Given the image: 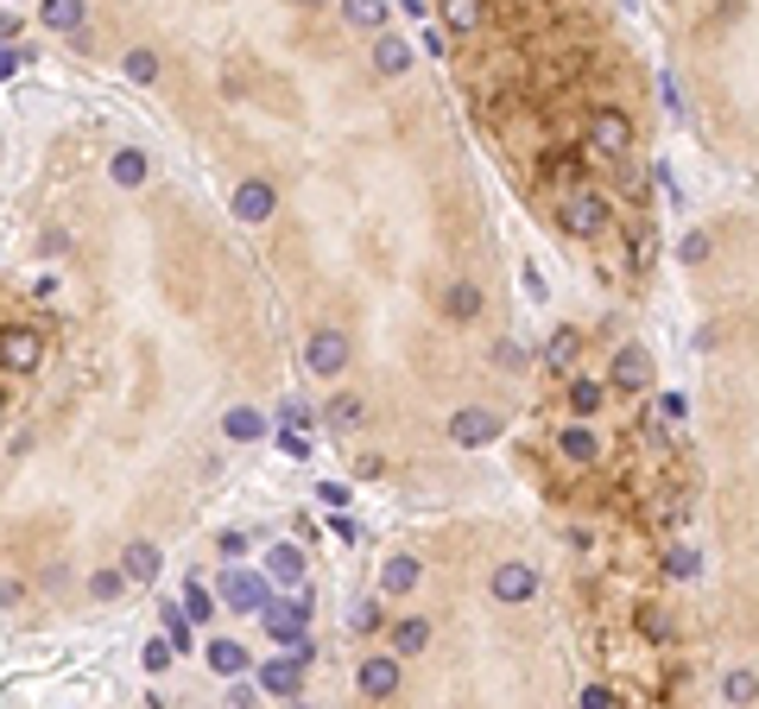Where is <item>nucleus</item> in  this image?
Masks as SVG:
<instances>
[{"instance_id": "nucleus-17", "label": "nucleus", "mask_w": 759, "mask_h": 709, "mask_svg": "<svg viewBox=\"0 0 759 709\" xmlns=\"http://www.w3.org/2000/svg\"><path fill=\"white\" fill-rule=\"evenodd\" d=\"M563 405H570V418H595V412L607 405V380L570 374V386H563Z\"/></svg>"}, {"instance_id": "nucleus-4", "label": "nucleus", "mask_w": 759, "mask_h": 709, "mask_svg": "<svg viewBox=\"0 0 759 709\" xmlns=\"http://www.w3.org/2000/svg\"><path fill=\"white\" fill-rule=\"evenodd\" d=\"M582 127H588V146L602 152V159H627L632 152V114H620V108H607L602 101V108H588V121Z\"/></svg>"}, {"instance_id": "nucleus-21", "label": "nucleus", "mask_w": 759, "mask_h": 709, "mask_svg": "<svg viewBox=\"0 0 759 709\" xmlns=\"http://www.w3.org/2000/svg\"><path fill=\"white\" fill-rule=\"evenodd\" d=\"M38 20H45L51 32H82V20H89V0H38Z\"/></svg>"}, {"instance_id": "nucleus-43", "label": "nucleus", "mask_w": 759, "mask_h": 709, "mask_svg": "<svg viewBox=\"0 0 759 709\" xmlns=\"http://www.w3.org/2000/svg\"><path fill=\"white\" fill-rule=\"evenodd\" d=\"M317 501H323L329 513H342V506H349V481H323V488H317Z\"/></svg>"}, {"instance_id": "nucleus-44", "label": "nucleus", "mask_w": 759, "mask_h": 709, "mask_svg": "<svg viewBox=\"0 0 759 709\" xmlns=\"http://www.w3.org/2000/svg\"><path fill=\"white\" fill-rule=\"evenodd\" d=\"M418 45H425L430 57H443V51H450V32H443V25H425V39H418Z\"/></svg>"}, {"instance_id": "nucleus-19", "label": "nucleus", "mask_w": 759, "mask_h": 709, "mask_svg": "<svg viewBox=\"0 0 759 709\" xmlns=\"http://www.w3.org/2000/svg\"><path fill=\"white\" fill-rule=\"evenodd\" d=\"M202 658H209L216 678H248V646H241V640H209Z\"/></svg>"}, {"instance_id": "nucleus-42", "label": "nucleus", "mask_w": 759, "mask_h": 709, "mask_svg": "<svg viewBox=\"0 0 759 709\" xmlns=\"http://www.w3.org/2000/svg\"><path fill=\"white\" fill-rule=\"evenodd\" d=\"M310 418H317V412H310L304 400H285V405H278V425H298V430H310Z\"/></svg>"}, {"instance_id": "nucleus-49", "label": "nucleus", "mask_w": 759, "mask_h": 709, "mask_svg": "<svg viewBox=\"0 0 759 709\" xmlns=\"http://www.w3.org/2000/svg\"><path fill=\"white\" fill-rule=\"evenodd\" d=\"M0 412H7V386H0Z\"/></svg>"}, {"instance_id": "nucleus-41", "label": "nucleus", "mask_w": 759, "mask_h": 709, "mask_svg": "<svg viewBox=\"0 0 759 709\" xmlns=\"http://www.w3.org/2000/svg\"><path fill=\"white\" fill-rule=\"evenodd\" d=\"M216 552H222V564H241V557H248V532H222Z\"/></svg>"}, {"instance_id": "nucleus-28", "label": "nucleus", "mask_w": 759, "mask_h": 709, "mask_svg": "<svg viewBox=\"0 0 759 709\" xmlns=\"http://www.w3.org/2000/svg\"><path fill=\"white\" fill-rule=\"evenodd\" d=\"M576 354H582V336H576V329H557L551 349H544V361H551L557 374H570V368H576Z\"/></svg>"}, {"instance_id": "nucleus-37", "label": "nucleus", "mask_w": 759, "mask_h": 709, "mask_svg": "<svg viewBox=\"0 0 759 709\" xmlns=\"http://www.w3.org/2000/svg\"><path fill=\"white\" fill-rule=\"evenodd\" d=\"M127 76H133V83H152V76H158V51L133 45V51H127Z\"/></svg>"}, {"instance_id": "nucleus-48", "label": "nucleus", "mask_w": 759, "mask_h": 709, "mask_svg": "<svg viewBox=\"0 0 759 709\" xmlns=\"http://www.w3.org/2000/svg\"><path fill=\"white\" fill-rule=\"evenodd\" d=\"M298 7H329V0H298Z\"/></svg>"}, {"instance_id": "nucleus-31", "label": "nucleus", "mask_w": 759, "mask_h": 709, "mask_svg": "<svg viewBox=\"0 0 759 709\" xmlns=\"http://www.w3.org/2000/svg\"><path fill=\"white\" fill-rule=\"evenodd\" d=\"M216 596H209V589H202V582H190V596H184V614H190V628H209V621H216Z\"/></svg>"}, {"instance_id": "nucleus-46", "label": "nucleus", "mask_w": 759, "mask_h": 709, "mask_svg": "<svg viewBox=\"0 0 759 709\" xmlns=\"http://www.w3.org/2000/svg\"><path fill=\"white\" fill-rule=\"evenodd\" d=\"M501 368H526V354H519V342H501V354H494Z\"/></svg>"}, {"instance_id": "nucleus-20", "label": "nucleus", "mask_w": 759, "mask_h": 709, "mask_svg": "<svg viewBox=\"0 0 759 709\" xmlns=\"http://www.w3.org/2000/svg\"><path fill=\"white\" fill-rule=\"evenodd\" d=\"M266 582L298 589V582H304V552H298V545H273V552H266Z\"/></svg>"}, {"instance_id": "nucleus-26", "label": "nucleus", "mask_w": 759, "mask_h": 709, "mask_svg": "<svg viewBox=\"0 0 759 709\" xmlns=\"http://www.w3.org/2000/svg\"><path fill=\"white\" fill-rule=\"evenodd\" d=\"M323 418H329V430H354L361 418H367V405H361V393H336Z\"/></svg>"}, {"instance_id": "nucleus-18", "label": "nucleus", "mask_w": 759, "mask_h": 709, "mask_svg": "<svg viewBox=\"0 0 759 709\" xmlns=\"http://www.w3.org/2000/svg\"><path fill=\"white\" fill-rule=\"evenodd\" d=\"M405 70H411V45H405V39H393V32H374V76L399 83Z\"/></svg>"}, {"instance_id": "nucleus-34", "label": "nucleus", "mask_w": 759, "mask_h": 709, "mask_svg": "<svg viewBox=\"0 0 759 709\" xmlns=\"http://www.w3.org/2000/svg\"><path fill=\"white\" fill-rule=\"evenodd\" d=\"M722 697H728V703H754L759 678H754V672H728V678H722Z\"/></svg>"}, {"instance_id": "nucleus-10", "label": "nucleus", "mask_w": 759, "mask_h": 709, "mask_svg": "<svg viewBox=\"0 0 759 709\" xmlns=\"http://www.w3.org/2000/svg\"><path fill=\"white\" fill-rule=\"evenodd\" d=\"M487 589H494V602H501V608H526L531 596H538V570H531V564H519V557H506Z\"/></svg>"}, {"instance_id": "nucleus-25", "label": "nucleus", "mask_w": 759, "mask_h": 709, "mask_svg": "<svg viewBox=\"0 0 759 709\" xmlns=\"http://www.w3.org/2000/svg\"><path fill=\"white\" fill-rule=\"evenodd\" d=\"M222 437H234V444H253V437H266V418L253 412V405H234L222 418Z\"/></svg>"}, {"instance_id": "nucleus-7", "label": "nucleus", "mask_w": 759, "mask_h": 709, "mask_svg": "<svg viewBox=\"0 0 759 709\" xmlns=\"http://www.w3.org/2000/svg\"><path fill=\"white\" fill-rule=\"evenodd\" d=\"M354 684H361V697H374V703L399 697V684H405L399 653H393V646H386V653H367V658H361V672H354Z\"/></svg>"}, {"instance_id": "nucleus-14", "label": "nucleus", "mask_w": 759, "mask_h": 709, "mask_svg": "<svg viewBox=\"0 0 759 709\" xmlns=\"http://www.w3.org/2000/svg\"><path fill=\"white\" fill-rule=\"evenodd\" d=\"M234 216H241V222H273L278 216V190L266 184V177H248V184L234 190Z\"/></svg>"}, {"instance_id": "nucleus-23", "label": "nucleus", "mask_w": 759, "mask_h": 709, "mask_svg": "<svg viewBox=\"0 0 759 709\" xmlns=\"http://www.w3.org/2000/svg\"><path fill=\"white\" fill-rule=\"evenodd\" d=\"M481 285H469V279H462V285H450V292H443V317H450V324H475L481 317Z\"/></svg>"}, {"instance_id": "nucleus-3", "label": "nucleus", "mask_w": 759, "mask_h": 709, "mask_svg": "<svg viewBox=\"0 0 759 709\" xmlns=\"http://www.w3.org/2000/svg\"><path fill=\"white\" fill-rule=\"evenodd\" d=\"M607 393H620V400H639V393H652V349H639V342H620V349H614V368H607Z\"/></svg>"}, {"instance_id": "nucleus-8", "label": "nucleus", "mask_w": 759, "mask_h": 709, "mask_svg": "<svg viewBox=\"0 0 759 709\" xmlns=\"http://www.w3.org/2000/svg\"><path fill=\"white\" fill-rule=\"evenodd\" d=\"M304 672H310V665H304L298 653H285V658H266V665L253 672V684H260L266 697H285V703H298V697H304Z\"/></svg>"}, {"instance_id": "nucleus-16", "label": "nucleus", "mask_w": 759, "mask_h": 709, "mask_svg": "<svg viewBox=\"0 0 759 709\" xmlns=\"http://www.w3.org/2000/svg\"><path fill=\"white\" fill-rule=\"evenodd\" d=\"M158 570H165V552H158L152 538H133V545H127V557H121V577L146 589V582H158Z\"/></svg>"}, {"instance_id": "nucleus-1", "label": "nucleus", "mask_w": 759, "mask_h": 709, "mask_svg": "<svg viewBox=\"0 0 759 709\" xmlns=\"http://www.w3.org/2000/svg\"><path fill=\"white\" fill-rule=\"evenodd\" d=\"M607 222H614V209H607V197L595 184H570V190L557 197V228H563L570 241H595V234H607Z\"/></svg>"}, {"instance_id": "nucleus-24", "label": "nucleus", "mask_w": 759, "mask_h": 709, "mask_svg": "<svg viewBox=\"0 0 759 709\" xmlns=\"http://www.w3.org/2000/svg\"><path fill=\"white\" fill-rule=\"evenodd\" d=\"M425 646H430V621H425V614H405L399 628H393V653H399V658H418Z\"/></svg>"}, {"instance_id": "nucleus-6", "label": "nucleus", "mask_w": 759, "mask_h": 709, "mask_svg": "<svg viewBox=\"0 0 759 709\" xmlns=\"http://www.w3.org/2000/svg\"><path fill=\"white\" fill-rule=\"evenodd\" d=\"M216 602H228L234 614H260V608L273 602V582H266V570L253 577V570H234V564H228V570H222V589H216Z\"/></svg>"}, {"instance_id": "nucleus-45", "label": "nucleus", "mask_w": 759, "mask_h": 709, "mask_svg": "<svg viewBox=\"0 0 759 709\" xmlns=\"http://www.w3.org/2000/svg\"><path fill=\"white\" fill-rule=\"evenodd\" d=\"M25 57H32L25 45H0V76H13V70L25 64Z\"/></svg>"}, {"instance_id": "nucleus-32", "label": "nucleus", "mask_w": 759, "mask_h": 709, "mask_svg": "<svg viewBox=\"0 0 759 709\" xmlns=\"http://www.w3.org/2000/svg\"><path fill=\"white\" fill-rule=\"evenodd\" d=\"M158 614H165V640H172V653H190V614H177V602H165Z\"/></svg>"}, {"instance_id": "nucleus-39", "label": "nucleus", "mask_w": 759, "mask_h": 709, "mask_svg": "<svg viewBox=\"0 0 759 709\" xmlns=\"http://www.w3.org/2000/svg\"><path fill=\"white\" fill-rule=\"evenodd\" d=\"M278 450L292 456V462H304V456H310V430H298V425H278Z\"/></svg>"}, {"instance_id": "nucleus-9", "label": "nucleus", "mask_w": 759, "mask_h": 709, "mask_svg": "<svg viewBox=\"0 0 759 709\" xmlns=\"http://www.w3.org/2000/svg\"><path fill=\"white\" fill-rule=\"evenodd\" d=\"M304 368L317 380H336L349 368V336H342V329H317V336L304 342Z\"/></svg>"}, {"instance_id": "nucleus-22", "label": "nucleus", "mask_w": 759, "mask_h": 709, "mask_svg": "<svg viewBox=\"0 0 759 709\" xmlns=\"http://www.w3.org/2000/svg\"><path fill=\"white\" fill-rule=\"evenodd\" d=\"M342 20H349L354 32H386V20H393V0H342Z\"/></svg>"}, {"instance_id": "nucleus-12", "label": "nucleus", "mask_w": 759, "mask_h": 709, "mask_svg": "<svg viewBox=\"0 0 759 709\" xmlns=\"http://www.w3.org/2000/svg\"><path fill=\"white\" fill-rule=\"evenodd\" d=\"M557 456H563L570 469H595V462H602V437L588 430V418H570V425L557 430Z\"/></svg>"}, {"instance_id": "nucleus-30", "label": "nucleus", "mask_w": 759, "mask_h": 709, "mask_svg": "<svg viewBox=\"0 0 759 709\" xmlns=\"http://www.w3.org/2000/svg\"><path fill=\"white\" fill-rule=\"evenodd\" d=\"M639 633H646L652 646H671V633H678V628H671V614H664L658 602H646V608H639Z\"/></svg>"}, {"instance_id": "nucleus-50", "label": "nucleus", "mask_w": 759, "mask_h": 709, "mask_svg": "<svg viewBox=\"0 0 759 709\" xmlns=\"http://www.w3.org/2000/svg\"><path fill=\"white\" fill-rule=\"evenodd\" d=\"M13 7H25V0H13Z\"/></svg>"}, {"instance_id": "nucleus-40", "label": "nucleus", "mask_w": 759, "mask_h": 709, "mask_svg": "<svg viewBox=\"0 0 759 709\" xmlns=\"http://www.w3.org/2000/svg\"><path fill=\"white\" fill-rule=\"evenodd\" d=\"M576 703L582 709H614V703H620V690H614V684H582Z\"/></svg>"}, {"instance_id": "nucleus-33", "label": "nucleus", "mask_w": 759, "mask_h": 709, "mask_svg": "<svg viewBox=\"0 0 759 709\" xmlns=\"http://www.w3.org/2000/svg\"><path fill=\"white\" fill-rule=\"evenodd\" d=\"M89 596H96V602H121L127 577H121V570H96V577H89Z\"/></svg>"}, {"instance_id": "nucleus-38", "label": "nucleus", "mask_w": 759, "mask_h": 709, "mask_svg": "<svg viewBox=\"0 0 759 709\" xmlns=\"http://www.w3.org/2000/svg\"><path fill=\"white\" fill-rule=\"evenodd\" d=\"M658 400V425H683V418H690V400H683V393H652Z\"/></svg>"}, {"instance_id": "nucleus-13", "label": "nucleus", "mask_w": 759, "mask_h": 709, "mask_svg": "<svg viewBox=\"0 0 759 709\" xmlns=\"http://www.w3.org/2000/svg\"><path fill=\"white\" fill-rule=\"evenodd\" d=\"M443 7V32L450 39H475L481 25L494 20V0H437Z\"/></svg>"}, {"instance_id": "nucleus-15", "label": "nucleus", "mask_w": 759, "mask_h": 709, "mask_svg": "<svg viewBox=\"0 0 759 709\" xmlns=\"http://www.w3.org/2000/svg\"><path fill=\"white\" fill-rule=\"evenodd\" d=\"M418 582H425V564H418L411 552H393L386 564H380V596H411Z\"/></svg>"}, {"instance_id": "nucleus-11", "label": "nucleus", "mask_w": 759, "mask_h": 709, "mask_svg": "<svg viewBox=\"0 0 759 709\" xmlns=\"http://www.w3.org/2000/svg\"><path fill=\"white\" fill-rule=\"evenodd\" d=\"M501 437V418L487 412V405H462L450 418V444L455 450H481V444H494Z\"/></svg>"}, {"instance_id": "nucleus-35", "label": "nucleus", "mask_w": 759, "mask_h": 709, "mask_svg": "<svg viewBox=\"0 0 759 709\" xmlns=\"http://www.w3.org/2000/svg\"><path fill=\"white\" fill-rule=\"evenodd\" d=\"M140 665H146L152 678H158V672H172V640H165V633L146 640V646H140Z\"/></svg>"}, {"instance_id": "nucleus-27", "label": "nucleus", "mask_w": 759, "mask_h": 709, "mask_svg": "<svg viewBox=\"0 0 759 709\" xmlns=\"http://www.w3.org/2000/svg\"><path fill=\"white\" fill-rule=\"evenodd\" d=\"M108 177H114V184H127V190H133V184H146V152H114V159H108Z\"/></svg>"}, {"instance_id": "nucleus-2", "label": "nucleus", "mask_w": 759, "mask_h": 709, "mask_svg": "<svg viewBox=\"0 0 759 709\" xmlns=\"http://www.w3.org/2000/svg\"><path fill=\"white\" fill-rule=\"evenodd\" d=\"M310 614H317V596H310L304 582L285 596V602H266V608H260V621H266V633H273L278 646H298L304 633H310Z\"/></svg>"}, {"instance_id": "nucleus-36", "label": "nucleus", "mask_w": 759, "mask_h": 709, "mask_svg": "<svg viewBox=\"0 0 759 709\" xmlns=\"http://www.w3.org/2000/svg\"><path fill=\"white\" fill-rule=\"evenodd\" d=\"M683 266H703L708 253H715V234H703V228H690V234H683Z\"/></svg>"}, {"instance_id": "nucleus-47", "label": "nucleus", "mask_w": 759, "mask_h": 709, "mask_svg": "<svg viewBox=\"0 0 759 709\" xmlns=\"http://www.w3.org/2000/svg\"><path fill=\"white\" fill-rule=\"evenodd\" d=\"M20 32H25L20 13H0V39H20Z\"/></svg>"}, {"instance_id": "nucleus-5", "label": "nucleus", "mask_w": 759, "mask_h": 709, "mask_svg": "<svg viewBox=\"0 0 759 709\" xmlns=\"http://www.w3.org/2000/svg\"><path fill=\"white\" fill-rule=\"evenodd\" d=\"M45 361V336L25 324H0V374H38Z\"/></svg>"}, {"instance_id": "nucleus-29", "label": "nucleus", "mask_w": 759, "mask_h": 709, "mask_svg": "<svg viewBox=\"0 0 759 709\" xmlns=\"http://www.w3.org/2000/svg\"><path fill=\"white\" fill-rule=\"evenodd\" d=\"M696 570H703V557L690 552V545H683V538H678V545H664V577H678V582H690V577H696Z\"/></svg>"}]
</instances>
